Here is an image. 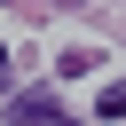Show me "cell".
Masks as SVG:
<instances>
[{
  "label": "cell",
  "mask_w": 126,
  "mask_h": 126,
  "mask_svg": "<svg viewBox=\"0 0 126 126\" xmlns=\"http://www.w3.org/2000/svg\"><path fill=\"white\" fill-rule=\"evenodd\" d=\"M8 126H71V110L32 87V94H8Z\"/></svg>",
  "instance_id": "1"
},
{
  "label": "cell",
  "mask_w": 126,
  "mask_h": 126,
  "mask_svg": "<svg viewBox=\"0 0 126 126\" xmlns=\"http://www.w3.org/2000/svg\"><path fill=\"white\" fill-rule=\"evenodd\" d=\"M94 118H126V87H102V102H94Z\"/></svg>",
  "instance_id": "2"
}]
</instances>
